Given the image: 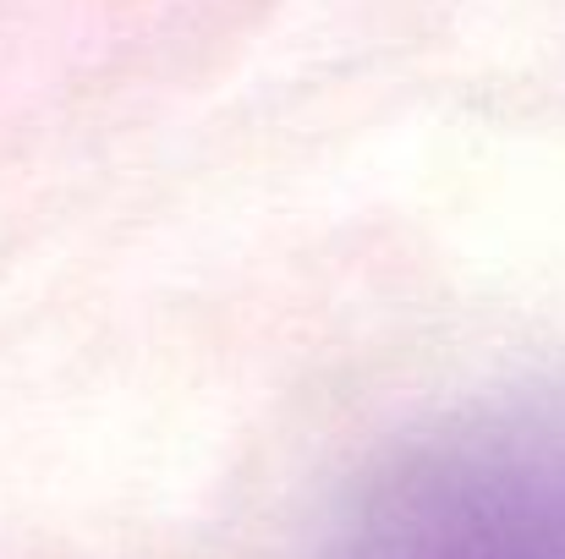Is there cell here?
Wrapping results in <instances>:
<instances>
[{
  "label": "cell",
  "instance_id": "obj_1",
  "mask_svg": "<svg viewBox=\"0 0 565 559\" xmlns=\"http://www.w3.org/2000/svg\"><path fill=\"white\" fill-rule=\"evenodd\" d=\"M324 559H565V384L401 439L358 483Z\"/></svg>",
  "mask_w": 565,
  "mask_h": 559
}]
</instances>
